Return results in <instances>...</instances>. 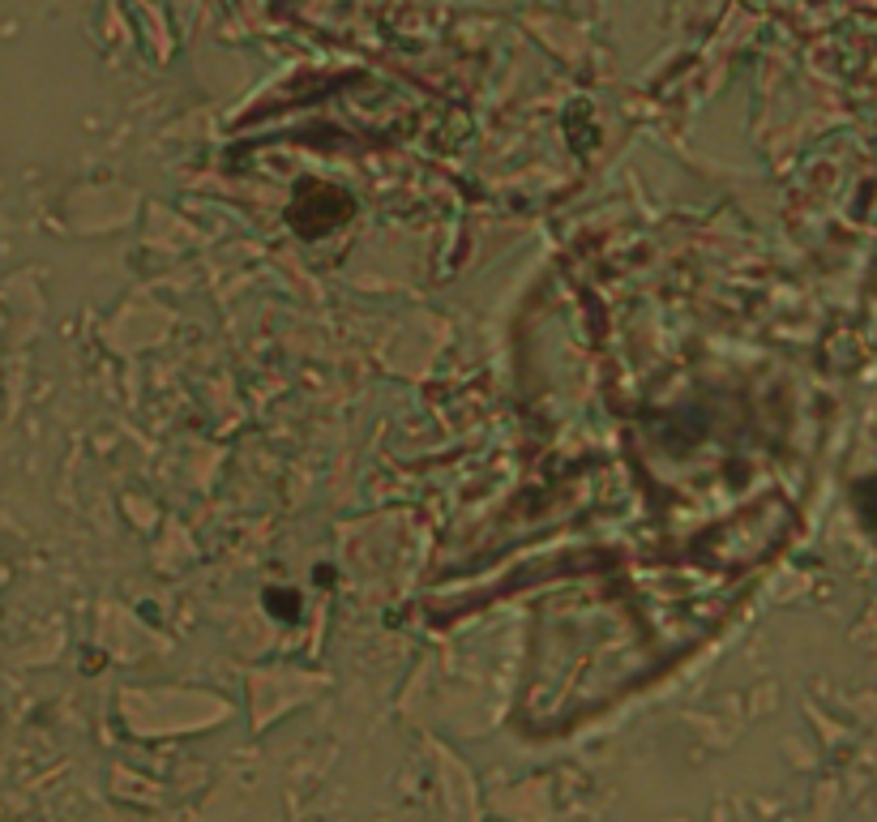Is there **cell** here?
I'll list each match as a JSON object with an SVG mask.
<instances>
[{"label": "cell", "mask_w": 877, "mask_h": 822, "mask_svg": "<svg viewBox=\"0 0 877 822\" xmlns=\"http://www.w3.org/2000/svg\"><path fill=\"white\" fill-rule=\"evenodd\" d=\"M308 215H322V232H329L334 223H343L352 215V197L338 189H326V185H313L296 197V211H292V223H304Z\"/></svg>", "instance_id": "1"}]
</instances>
